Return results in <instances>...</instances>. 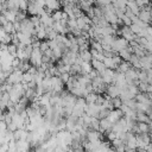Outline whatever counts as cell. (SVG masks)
I'll return each instance as SVG.
<instances>
[{"label": "cell", "mask_w": 152, "mask_h": 152, "mask_svg": "<svg viewBox=\"0 0 152 152\" xmlns=\"http://www.w3.org/2000/svg\"><path fill=\"white\" fill-rule=\"evenodd\" d=\"M42 56H43V52L40 51L39 48L33 49L32 52H31V55H30V63L32 65H34V66L38 68L42 64Z\"/></svg>", "instance_id": "6da1fadb"}, {"label": "cell", "mask_w": 152, "mask_h": 152, "mask_svg": "<svg viewBox=\"0 0 152 152\" xmlns=\"http://www.w3.org/2000/svg\"><path fill=\"white\" fill-rule=\"evenodd\" d=\"M128 42L124 38V37H115V39H114V42H113V44H112V49H113V51H115L116 53L120 51V50H122V49H126L127 46H128Z\"/></svg>", "instance_id": "7a4b0ae2"}, {"label": "cell", "mask_w": 152, "mask_h": 152, "mask_svg": "<svg viewBox=\"0 0 152 152\" xmlns=\"http://www.w3.org/2000/svg\"><path fill=\"white\" fill-rule=\"evenodd\" d=\"M23 71L20 69H13L12 72H10L8 77H7V82L15 84V83H20L23 81Z\"/></svg>", "instance_id": "3957f363"}, {"label": "cell", "mask_w": 152, "mask_h": 152, "mask_svg": "<svg viewBox=\"0 0 152 152\" xmlns=\"http://www.w3.org/2000/svg\"><path fill=\"white\" fill-rule=\"evenodd\" d=\"M100 110H101V106L97 104V103H87L84 106V112L90 116H96L97 118Z\"/></svg>", "instance_id": "277c9868"}, {"label": "cell", "mask_w": 152, "mask_h": 152, "mask_svg": "<svg viewBox=\"0 0 152 152\" xmlns=\"http://www.w3.org/2000/svg\"><path fill=\"white\" fill-rule=\"evenodd\" d=\"M122 116H124V113H122V110H121L120 108H113V109L109 112L107 119H108L112 124H115V122H116L120 118H122Z\"/></svg>", "instance_id": "5b68a950"}, {"label": "cell", "mask_w": 152, "mask_h": 152, "mask_svg": "<svg viewBox=\"0 0 152 152\" xmlns=\"http://www.w3.org/2000/svg\"><path fill=\"white\" fill-rule=\"evenodd\" d=\"M106 94H107L108 96H110L112 99H113V97H116V96H119V94H120V88H119L115 83L107 84V87H106Z\"/></svg>", "instance_id": "8992f818"}, {"label": "cell", "mask_w": 152, "mask_h": 152, "mask_svg": "<svg viewBox=\"0 0 152 152\" xmlns=\"http://www.w3.org/2000/svg\"><path fill=\"white\" fill-rule=\"evenodd\" d=\"M39 19H40V24L44 25L45 27L52 26V24H53V21H55V20L52 19L51 14H49V13H46V12H44L42 15H39Z\"/></svg>", "instance_id": "52a82bcc"}, {"label": "cell", "mask_w": 152, "mask_h": 152, "mask_svg": "<svg viewBox=\"0 0 152 152\" xmlns=\"http://www.w3.org/2000/svg\"><path fill=\"white\" fill-rule=\"evenodd\" d=\"M138 18L147 24H151V11H147L145 8H140L139 13H138Z\"/></svg>", "instance_id": "ba28073f"}, {"label": "cell", "mask_w": 152, "mask_h": 152, "mask_svg": "<svg viewBox=\"0 0 152 152\" xmlns=\"http://www.w3.org/2000/svg\"><path fill=\"white\" fill-rule=\"evenodd\" d=\"M112 126H113V124H112L107 118L100 119V128H99V131L106 133V132H108V131L112 129Z\"/></svg>", "instance_id": "9c48e42d"}, {"label": "cell", "mask_w": 152, "mask_h": 152, "mask_svg": "<svg viewBox=\"0 0 152 152\" xmlns=\"http://www.w3.org/2000/svg\"><path fill=\"white\" fill-rule=\"evenodd\" d=\"M90 63H91L93 69H95V70H96L99 74H101V72H102V71L106 69V66H104V64H103V62H102V61H99V59L91 58Z\"/></svg>", "instance_id": "30bf717a"}, {"label": "cell", "mask_w": 152, "mask_h": 152, "mask_svg": "<svg viewBox=\"0 0 152 152\" xmlns=\"http://www.w3.org/2000/svg\"><path fill=\"white\" fill-rule=\"evenodd\" d=\"M2 14L4 17L6 18L7 21H15V15H17V11H13V10H5L2 11Z\"/></svg>", "instance_id": "8fae6325"}, {"label": "cell", "mask_w": 152, "mask_h": 152, "mask_svg": "<svg viewBox=\"0 0 152 152\" xmlns=\"http://www.w3.org/2000/svg\"><path fill=\"white\" fill-rule=\"evenodd\" d=\"M17 141V151H27L30 148V142L27 140H15Z\"/></svg>", "instance_id": "7c38bea8"}, {"label": "cell", "mask_w": 152, "mask_h": 152, "mask_svg": "<svg viewBox=\"0 0 152 152\" xmlns=\"http://www.w3.org/2000/svg\"><path fill=\"white\" fill-rule=\"evenodd\" d=\"M78 55L81 57L82 61H86V62H90L91 61V52L89 49H86V50H82V51H78Z\"/></svg>", "instance_id": "4fadbf2b"}, {"label": "cell", "mask_w": 152, "mask_h": 152, "mask_svg": "<svg viewBox=\"0 0 152 152\" xmlns=\"http://www.w3.org/2000/svg\"><path fill=\"white\" fill-rule=\"evenodd\" d=\"M137 127L139 129V133H148L150 132V124L148 122L137 121Z\"/></svg>", "instance_id": "5bb4252c"}, {"label": "cell", "mask_w": 152, "mask_h": 152, "mask_svg": "<svg viewBox=\"0 0 152 152\" xmlns=\"http://www.w3.org/2000/svg\"><path fill=\"white\" fill-rule=\"evenodd\" d=\"M127 8H129L135 15H138V13L140 11V7L137 5L135 0H127Z\"/></svg>", "instance_id": "9a60e30c"}, {"label": "cell", "mask_w": 152, "mask_h": 152, "mask_svg": "<svg viewBox=\"0 0 152 152\" xmlns=\"http://www.w3.org/2000/svg\"><path fill=\"white\" fill-rule=\"evenodd\" d=\"M131 66H132V64H131L128 61H124V59H122V62L118 65L116 70H118V71H120V72H126Z\"/></svg>", "instance_id": "2e32d148"}, {"label": "cell", "mask_w": 152, "mask_h": 152, "mask_svg": "<svg viewBox=\"0 0 152 152\" xmlns=\"http://www.w3.org/2000/svg\"><path fill=\"white\" fill-rule=\"evenodd\" d=\"M91 69H93V66H91V63H90V62H86V61H83V62L81 63V74L87 75Z\"/></svg>", "instance_id": "e0dca14e"}, {"label": "cell", "mask_w": 152, "mask_h": 152, "mask_svg": "<svg viewBox=\"0 0 152 152\" xmlns=\"http://www.w3.org/2000/svg\"><path fill=\"white\" fill-rule=\"evenodd\" d=\"M104 66L106 68H109V69H116V64L114 63L113 61V57H104V59L102 61Z\"/></svg>", "instance_id": "ac0fdd59"}, {"label": "cell", "mask_w": 152, "mask_h": 152, "mask_svg": "<svg viewBox=\"0 0 152 152\" xmlns=\"http://www.w3.org/2000/svg\"><path fill=\"white\" fill-rule=\"evenodd\" d=\"M97 95H99V94H96V93H94V91L89 93L88 95H86V96H84V99H86V102H87V103H96V100H97Z\"/></svg>", "instance_id": "d6986e66"}, {"label": "cell", "mask_w": 152, "mask_h": 152, "mask_svg": "<svg viewBox=\"0 0 152 152\" xmlns=\"http://www.w3.org/2000/svg\"><path fill=\"white\" fill-rule=\"evenodd\" d=\"M2 28L5 30L6 33H14L15 30H14V25L12 21H6L4 25H2Z\"/></svg>", "instance_id": "ffe728a7"}, {"label": "cell", "mask_w": 152, "mask_h": 152, "mask_svg": "<svg viewBox=\"0 0 152 152\" xmlns=\"http://www.w3.org/2000/svg\"><path fill=\"white\" fill-rule=\"evenodd\" d=\"M118 55L124 59V61H129V58H131V52L127 50V48L126 49H122V50H120L119 52H118Z\"/></svg>", "instance_id": "44dd1931"}, {"label": "cell", "mask_w": 152, "mask_h": 152, "mask_svg": "<svg viewBox=\"0 0 152 152\" xmlns=\"http://www.w3.org/2000/svg\"><path fill=\"white\" fill-rule=\"evenodd\" d=\"M152 106H150V104H146V103H142V102H137V104H135V110H140V112H147L150 108H151Z\"/></svg>", "instance_id": "7402d4cb"}, {"label": "cell", "mask_w": 152, "mask_h": 152, "mask_svg": "<svg viewBox=\"0 0 152 152\" xmlns=\"http://www.w3.org/2000/svg\"><path fill=\"white\" fill-rule=\"evenodd\" d=\"M113 5H114L115 8H119V10L125 11V8L127 7V0H118V1H114Z\"/></svg>", "instance_id": "603a6c76"}, {"label": "cell", "mask_w": 152, "mask_h": 152, "mask_svg": "<svg viewBox=\"0 0 152 152\" xmlns=\"http://www.w3.org/2000/svg\"><path fill=\"white\" fill-rule=\"evenodd\" d=\"M62 14H63V11L56 10V11H53V12L51 13V17H52V19H53L55 21H61V20H62Z\"/></svg>", "instance_id": "cb8c5ba5"}, {"label": "cell", "mask_w": 152, "mask_h": 152, "mask_svg": "<svg viewBox=\"0 0 152 152\" xmlns=\"http://www.w3.org/2000/svg\"><path fill=\"white\" fill-rule=\"evenodd\" d=\"M17 49H18V46H17L15 44H13V43H10V44L7 45V51H8L11 55H13L14 57H15V53H17Z\"/></svg>", "instance_id": "d4e9b609"}, {"label": "cell", "mask_w": 152, "mask_h": 152, "mask_svg": "<svg viewBox=\"0 0 152 152\" xmlns=\"http://www.w3.org/2000/svg\"><path fill=\"white\" fill-rule=\"evenodd\" d=\"M124 103L128 107V108H132V109H135V104H137V101L135 99H128L126 101H124Z\"/></svg>", "instance_id": "484cf974"}, {"label": "cell", "mask_w": 152, "mask_h": 152, "mask_svg": "<svg viewBox=\"0 0 152 152\" xmlns=\"http://www.w3.org/2000/svg\"><path fill=\"white\" fill-rule=\"evenodd\" d=\"M112 102H113L114 108H120V107H121V104H122V100H121L119 96L113 97V99H112Z\"/></svg>", "instance_id": "4316f807"}, {"label": "cell", "mask_w": 152, "mask_h": 152, "mask_svg": "<svg viewBox=\"0 0 152 152\" xmlns=\"http://www.w3.org/2000/svg\"><path fill=\"white\" fill-rule=\"evenodd\" d=\"M129 28H131V31L134 33V34H138L140 31H141V27L139 26V25H137V24H134V23H132L131 25H129Z\"/></svg>", "instance_id": "83f0119b"}, {"label": "cell", "mask_w": 152, "mask_h": 152, "mask_svg": "<svg viewBox=\"0 0 152 152\" xmlns=\"http://www.w3.org/2000/svg\"><path fill=\"white\" fill-rule=\"evenodd\" d=\"M31 21L33 23V25H34V27H37V26H39L40 25V19H39V15H31Z\"/></svg>", "instance_id": "f1b7e54d"}, {"label": "cell", "mask_w": 152, "mask_h": 152, "mask_svg": "<svg viewBox=\"0 0 152 152\" xmlns=\"http://www.w3.org/2000/svg\"><path fill=\"white\" fill-rule=\"evenodd\" d=\"M59 78H61L62 82L65 84V83L68 82V80L70 78V72H62V74L59 75Z\"/></svg>", "instance_id": "f546056e"}, {"label": "cell", "mask_w": 152, "mask_h": 152, "mask_svg": "<svg viewBox=\"0 0 152 152\" xmlns=\"http://www.w3.org/2000/svg\"><path fill=\"white\" fill-rule=\"evenodd\" d=\"M8 75H10V74H7V72H5V71H4L2 69L0 70V84L7 81V77H8Z\"/></svg>", "instance_id": "4dcf8cb0"}, {"label": "cell", "mask_w": 152, "mask_h": 152, "mask_svg": "<svg viewBox=\"0 0 152 152\" xmlns=\"http://www.w3.org/2000/svg\"><path fill=\"white\" fill-rule=\"evenodd\" d=\"M121 20H122V24H124V25H126V26H129V25L132 24L131 18H129V17H127L126 14H124V17L121 18Z\"/></svg>", "instance_id": "1f68e13d"}, {"label": "cell", "mask_w": 152, "mask_h": 152, "mask_svg": "<svg viewBox=\"0 0 152 152\" xmlns=\"http://www.w3.org/2000/svg\"><path fill=\"white\" fill-rule=\"evenodd\" d=\"M39 49H40L42 52H44L45 50H48V49H49V42H48V40H43V42H40V46H39Z\"/></svg>", "instance_id": "d6a6232c"}, {"label": "cell", "mask_w": 152, "mask_h": 152, "mask_svg": "<svg viewBox=\"0 0 152 152\" xmlns=\"http://www.w3.org/2000/svg\"><path fill=\"white\" fill-rule=\"evenodd\" d=\"M113 61H114V63L116 64V68H118V65H119V64L122 62V58H121V57H120V56L116 53V55H114V56H113Z\"/></svg>", "instance_id": "836d02e7"}, {"label": "cell", "mask_w": 152, "mask_h": 152, "mask_svg": "<svg viewBox=\"0 0 152 152\" xmlns=\"http://www.w3.org/2000/svg\"><path fill=\"white\" fill-rule=\"evenodd\" d=\"M34 4L39 7H45V0H33Z\"/></svg>", "instance_id": "e575fe53"}, {"label": "cell", "mask_w": 152, "mask_h": 152, "mask_svg": "<svg viewBox=\"0 0 152 152\" xmlns=\"http://www.w3.org/2000/svg\"><path fill=\"white\" fill-rule=\"evenodd\" d=\"M0 70H1V63H0Z\"/></svg>", "instance_id": "d590c367"}]
</instances>
